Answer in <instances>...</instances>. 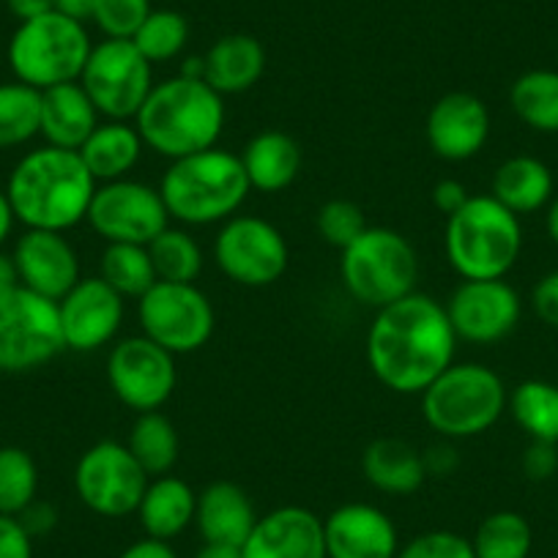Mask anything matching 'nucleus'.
Instances as JSON below:
<instances>
[{
	"label": "nucleus",
	"instance_id": "obj_1",
	"mask_svg": "<svg viewBox=\"0 0 558 558\" xmlns=\"http://www.w3.org/2000/svg\"><path fill=\"white\" fill-rule=\"evenodd\" d=\"M458 337L444 304L425 293L375 310L367 329V364L397 395H422L454 362Z\"/></svg>",
	"mask_w": 558,
	"mask_h": 558
},
{
	"label": "nucleus",
	"instance_id": "obj_2",
	"mask_svg": "<svg viewBox=\"0 0 558 558\" xmlns=\"http://www.w3.org/2000/svg\"><path fill=\"white\" fill-rule=\"evenodd\" d=\"M96 186L99 184L77 151L41 146L14 165L7 197L14 219L25 225V230L66 233L85 222Z\"/></svg>",
	"mask_w": 558,
	"mask_h": 558
},
{
	"label": "nucleus",
	"instance_id": "obj_3",
	"mask_svg": "<svg viewBox=\"0 0 558 558\" xmlns=\"http://www.w3.org/2000/svg\"><path fill=\"white\" fill-rule=\"evenodd\" d=\"M134 126L148 151L170 162L208 151L225 132V96L206 80L175 74L154 83Z\"/></svg>",
	"mask_w": 558,
	"mask_h": 558
},
{
	"label": "nucleus",
	"instance_id": "obj_4",
	"mask_svg": "<svg viewBox=\"0 0 558 558\" xmlns=\"http://www.w3.org/2000/svg\"><path fill=\"white\" fill-rule=\"evenodd\" d=\"M159 192L170 219L203 228L235 217L252 186L246 181L241 157L214 146L208 151L170 162Z\"/></svg>",
	"mask_w": 558,
	"mask_h": 558
},
{
	"label": "nucleus",
	"instance_id": "obj_5",
	"mask_svg": "<svg viewBox=\"0 0 558 558\" xmlns=\"http://www.w3.org/2000/svg\"><path fill=\"white\" fill-rule=\"evenodd\" d=\"M444 252L463 279H504L523 252L520 217L493 195H471L447 217Z\"/></svg>",
	"mask_w": 558,
	"mask_h": 558
},
{
	"label": "nucleus",
	"instance_id": "obj_6",
	"mask_svg": "<svg viewBox=\"0 0 558 558\" xmlns=\"http://www.w3.org/2000/svg\"><path fill=\"white\" fill-rule=\"evenodd\" d=\"M422 416L447 441L482 436L507 411V386L487 364L452 362L425 391Z\"/></svg>",
	"mask_w": 558,
	"mask_h": 558
},
{
	"label": "nucleus",
	"instance_id": "obj_7",
	"mask_svg": "<svg viewBox=\"0 0 558 558\" xmlns=\"http://www.w3.org/2000/svg\"><path fill=\"white\" fill-rule=\"evenodd\" d=\"M90 50L94 41L85 23L61 12H47L17 25L9 39L7 58L14 80L36 90H47L63 83H77Z\"/></svg>",
	"mask_w": 558,
	"mask_h": 558
},
{
	"label": "nucleus",
	"instance_id": "obj_8",
	"mask_svg": "<svg viewBox=\"0 0 558 558\" xmlns=\"http://www.w3.org/2000/svg\"><path fill=\"white\" fill-rule=\"evenodd\" d=\"M340 277L362 307L384 310L413 293L418 257L411 241L389 228H367L342 250Z\"/></svg>",
	"mask_w": 558,
	"mask_h": 558
},
{
	"label": "nucleus",
	"instance_id": "obj_9",
	"mask_svg": "<svg viewBox=\"0 0 558 558\" xmlns=\"http://www.w3.org/2000/svg\"><path fill=\"white\" fill-rule=\"evenodd\" d=\"M63 351L58 302L23 286L0 299V373H34Z\"/></svg>",
	"mask_w": 558,
	"mask_h": 558
},
{
	"label": "nucleus",
	"instance_id": "obj_10",
	"mask_svg": "<svg viewBox=\"0 0 558 558\" xmlns=\"http://www.w3.org/2000/svg\"><path fill=\"white\" fill-rule=\"evenodd\" d=\"M77 83L105 121H134L154 88V63L132 39H105L94 45Z\"/></svg>",
	"mask_w": 558,
	"mask_h": 558
},
{
	"label": "nucleus",
	"instance_id": "obj_11",
	"mask_svg": "<svg viewBox=\"0 0 558 558\" xmlns=\"http://www.w3.org/2000/svg\"><path fill=\"white\" fill-rule=\"evenodd\" d=\"M140 331L173 356L195 353L211 340L214 307L195 282H162L157 279L137 299Z\"/></svg>",
	"mask_w": 558,
	"mask_h": 558
},
{
	"label": "nucleus",
	"instance_id": "obj_12",
	"mask_svg": "<svg viewBox=\"0 0 558 558\" xmlns=\"http://www.w3.org/2000/svg\"><path fill=\"white\" fill-rule=\"evenodd\" d=\"M214 260L235 286L268 288L291 263V250L277 225L252 214H235L214 239Z\"/></svg>",
	"mask_w": 558,
	"mask_h": 558
},
{
	"label": "nucleus",
	"instance_id": "obj_13",
	"mask_svg": "<svg viewBox=\"0 0 558 558\" xmlns=\"http://www.w3.org/2000/svg\"><path fill=\"white\" fill-rule=\"evenodd\" d=\"M151 476L134 460L126 444L99 441L74 465L77 498L99 518H126L137 512Z\"/></svg>",
	"mask_w": 558,
	"mask_h": 558
},
{
	"label": "nucleus",
	"instance_id": "obj_14",
	"mask_svg": "<svg viewBox=\"0 0 558 558\" xmlns=\"http://www.w3.org/2000/svg\"><path fill=\"white\" fill-rule=\"evenodd\" d=\"M85 222L107 244L148 246L165 228H170V211L159 186L121 179L96 186Z\"/></svg>",
	"mask_w": 558,
	"mask_h": 558
},
{
	"label": "nucleus",
	"instance_id": "obj_15",
	"mask_svg": "<svg viewBox=\"0 0 558 558\" xmlns=\"http://www.w3.org/2000/svg\"><path fill=\"white\" fill-rule=\"evenodd\" d=\"M107 384L132 411H159L179 384L175 356L146 335L123 337L107 356Z\"/></svg>",
	"mask_w": 558,
	"mask_h": 558
},
{
	"label": "nucleus",
	"instance_id": "obj_16",
	"mask_svg": "<svg viewBox=\"0 0 558 558\" xmlns=\"http://www.w3.org/2000/svg\"><path fill=\"white\" fill-rule=\"evenodd\" d=\"M454 337L471 345H493L512 335L523 315L518 291L507 279H463L444 304Z\"/></svg>",
	"mask_w": 558,
	"mask_h": 558
},
{
	"label": "nucleus",
	"instance_id": "obj_17",
	"mask_svg": "<svg viewBox=\"0 0 558 558\" xmlns=\"http://www.w3.org/2000/svg\"><path fill=\"white\" fill-rule=\"evenodd\" d=\"M58 315L66 351L94 353L118 337L126 315V299L101 277H83L58 302Z\"/></svg>",
	"mask_w": 558,
	"mask_h": 558
},
{
	"label": "nucleus",
	"instance_id": "obj_18",
	"mask_svg": "<svg viewBox=\"0 0 558 558\" xmlns=\"http://www.w3.org/2000/svg\"><path fill=\"white\" fill-rule=\"evenodd\" d=\"M20 286L39 296L61 302L80 279V257L72 241L56 230H25L14 244Z\"/></svg>",
	"mask_w": 558,
	"mask_h": 558
},
{
	"label": "nucleus",
	"instance_id": "obj_19",
	"mask_svg": "<svg viewBox=\"0 0 558 558\" xmlns=\"http://www.w3.org/2000/svg\"><path fill=\"white\" fill-rule=\"evenodd\" d=\"M427 143L447 162H465L485 148L490 137V112L476 94L454 90L441 96L427 112Z\"/></svg>",
	"mask_w": 558,
	"mask_h": 558
},
{
	"label": "nucleus",
	"instance_id": "obj_20",
	"mask_svg": "<svg viewBox=\"0 0 558 558\" xmlns=\"http://www.w3.org/2000/svg\"><path fill=\"white\" fill-rule=\"evenodd\" d=\"M329 558H397L400 534L384 509L364 501L337 507L324 520Z\"/></svg>",
	"mask_w": 558,
	"mask_h": 558
},
{
	"label": "nucleus",
	"instance_id": "obj_21",
	"mask_svg": "<svg viewBox=\"0 0 558 558\" xmlns=\"http://www.w3.org/2000/svg\"><path fill=\"white\" fill-rule=\"evenodd\" d=\"M244 558H329L324 520L307 507H279L257 518L241 545Z\"/></svg>",
	"mask_w": 558,
	"mask_h": 558
},
{
	"label": "nucleus",
	"instance_id": "obj_22",
	"mask_svg": "<svg viewBox=\"0 0 558 558\" xmlns=\"http://www.w3.org/2000/svg\"><path fill=\"white\" fill-rule=\"evenodd\" d=\"M99 123V110L80 83L41 90V137L47 146L80 151Z\"/></svg>",
	"mask_w": 558,
	"mask_h": 558
},
{
	"label": "nucleus",
	"instance_id": "obj_23",
	"mask_svg": "<svg viewBox=\"0 0 558 558\" xmlns=\"http://www.w3.org/2000/svg\"><path fill=\"white\" fill-rule=\"evenodd\" d=\"M257 523L252 498L235 482H211L197 493L195 525L203 542H225V545H244Z\"/></svg>",
	"mask_w": 558,
	"mask_h": 558
},
{
	"label": "nucleus",
	"instance_id": "obj_24",
	"mask_svg": "<svg viewBox=\"0 0 558 558\" xmlns=\"http://www.w3.org/2000/svg\"><path fill=\"white\" fill-rule=\"evenodd\" d=\"M246 181L263 195H277L288 190L302 173V146L291 134L268 129L255 134L241 154Z\"/></svg>",
	"mask_w": 558,
	"mask_h": 558
},
{
	"label": "nucleus",
	"instance_id": "obj_25",
	"mask_svg": "<svg viewBox=\"0 0 558 558\" xmlns=\"http://www.w3.org/2000/svg\"><path fill=\"white\" fill-rule=\"evenodd\" d=\"M197 493L181 476L165 474L148 482L143 501L137 507V520L151 539L170 542L184 534L195 523Z\"/></svg>",
	"mask_w": 558,
	"mask_h": 558
},
{
	"label": "nucleus",
	"instance_id": "obj_26",
	"mask_svg": "<svg viewBox=\"0 0 558 558\" xmlns=\"http://www.w3.org/2000/svg\"><path fill=\"white\" fill-rule=\"evenodd\" d=\"M206 63V83L217 94H244L260 83L266 72V50L250 34H228L214 41L203 56Z\"/></svg>",
	"mask_w": 558,
	"mask_h": 558
},
{
	"label": "nucleus",
	"instance_id": "obj_27",
	"mask_svg": "<svg viewBox=\"0 0 558 558\" xmlns=\"http://www.w3.org/2000/svg\"><path fill=\"white\" fill-rule=\"evenodd\" d=\"M364 480L386 496H411L425 485V458L402 438H375L362 454Z\"/></svg>",
	"mask_w": 558,
	"mask_h": 558
},
{
	"label": "nucleus",
	"instance_id": "obj_28",
	"mask_svg": "<svg viewBox=\"0 0 558 558\" xmlns=\"http://www.w3.org/2000/svg\"><path fill=\"white\" fill-rule=\"evenodd\" d=\"M143 148L146 143L134 123L101 121L77 154L83 157L96 184H110V181L129 179V173L137 168L140 157H143Z\"/></svg>",
	"mask_w": 558,
	"mask_h": 558
},
{
	"label": "nucleus",
	"instance_id": "obj_29",
	"mask_svg": "<svg viewBox=\"0 0 558 558\" xmlns=\"http://www.w3.org/2000/svg\"><path fill=\"white\" fill-rule=\"evenodd\" d=\"M490 195L518 217L539 211L553 201L550 168L536 157H509L493 175Z\"/></svg>",
	"mask_w": 558,
	"mask_h": 558
},
{
	"label": "nucleus",
	"instance_id": "obj_30",
	"mask_svg": "<svg viewBox=\"0 0 558 558\" xmlns=\"http://www.w3.org/2000/svg\"><path fill=\"white\" fill-rule=\"evenodd\" d=\"M507 411L514 425L531 441L558 444V386L550 380L531 378L514 386L507 397Z\"/></svg>",
	"mask_w": 558,
	"mask_h": 558
},
{
	"label": "nucleus",
	"instance_id": "obj_31",
	"mask_svg": "<svg viewBox=\"0 0 558 558\" xmlns=\"http://www.w3.org/2000/svg\"><path fill=\"white\" fill-rule=\"evenodd\" d=\"M509 107L529 129L542 134L558 132V72L531 69L509 88Z\"/></svg>",
	"mask_w": 558,
	"mask_h": 558
},
{
	"label": "nucleus",
	"instance_id": "obj_32",
	"mask_svg": "<svg viewBox=\"0 0 558 558\" xmlns=\"http://www.w3.org/2000/svg\"><path fill=\"white\" fill-rule=\"evenodd\" d=\"M126 447L151 480L170 474L173 465L179 463V433H175L173 422L159 411L137 413Z\"/></svg>",
	"mask_w": 558,
	"mask_h": 558
},
{
	"label": "nucleus",
	"instance_id": "obj_33",
	"mask_svg": "<svg viewBox=\"0 0 558 558\" xmlns=\"http://www.w3.org/2000/svg\"><path fill=\"white\" fill-rule=\"evenodd\" d=\"M41 134V90L20 83H0V151L20 148Z\"/></svg>",
	"mask_w": 558,
	"mask_h": 558
},
{
	"label": "nucleus",
	"instance_id": "obj_34",
	"mask_svg": "<svg viewBox=\"0 0 558 558\" xmlns=\"http://www.w3.org/2000/svg\"><path fill=\"white\" fill-rule=\"evenodd\" d=\"M471 547L476 558H529L534 547V531L520 512L498 509L476 525Z\"/></svg>",
	"mask_w": 558,
	"mask_h": 558
},
{
	"label": "nucleus",
	"instance_id": "obj_35",
	"mask_svg": "<svg viewBox=\"0 0 558 558\" xmlns=\"http://www.w3.org/2000/svg\"><path fill=\"white\" fill-rule=\"evenodd\" d=\"M99 277L112 291L134 302L157 282L148 246L140 244H107L99 260Z\"/></svg>",
	"mask_w": 558,
	"mask_h": 558
},
{
	"label": "nucleus",
	"instance_id": "obj_36",
	"mask_svg": "<svg viewBox=\"0 0 558 558\" xmlns=\"http://www.w3.org/2000/svg\"><path fill=\"white\" fill-rule=\"evenodd\" d=\"M154 271L162 282H195L203 271V250L184 228H165L148 244Z\"/></svg>",
	"mask_w": 558,
	"mask_h": 558
},
{
	"label": "nucleus",
	"instance_id": "obj_37",
	"mask_svg": "<svg viewBox=\"0 0 558 558\" xmlns=\"http://www.w3.org/2000/svg\"><path fill=\"white\" fill-rule=\"evenodd\" d=\"M39 465L23 447H0V514L17 518L36 501Z\"/></svg>",
	"mask_w": 558,
	"mask_h": 558
},
{
	"label": "nucleus",
	"instance_id": "obj_38",
	"mask_svg": "<svg viewBox=\"0 0 558 558\" xmlns=\"http://www.w3.org/2000/svg\"><path fill=\"white\" fill-rule=\"evenodd\" d=\"M132 41L148 63H168L184 52L190 41V20L173 9H154Z\"/></svg>",
	"mask_w": 558,
	"mask_h": 558
},
{
	"label": "nucleus",
	"instance_id": "obj_39",
	"mask_svg": "<svg viewBox=\"0 0 558 558\" xmlns=\"http://www.w3.org/2000/svg\"><path fill=\"white\" fill-rule=\"evenodd\" d=\"M151 12V0H99L90 23L105 39H132Z\"/></svg>",
	"mask_w": 558,
	"mask_h": 558
},
{
	"label": "nucleus",
	"instance_id": "obj_40",
	"mask_svg": "<svg viewBox=\"0 0 558 558\" xmlns=\"http://www.w3.org/2000/svg\"><path fill=\"white\" fill-rule=\"evenodd\" d=\"M315 225H318V233L324 235V241H329L340 252L345 246H351L369 228L367 219H364V211L353 201L324 203Z\"/></svg>",
	"mask_w": 558,
	"mask_h": 558
},
{
	"label": "nucleus",
	"instance_id": "obj_41",
	"mask_svg": "<svg viewBox=\"0 0 558 558\" xmlns=\"http://www.w3.org/2000/svg\"><path fill=\"white\" fill-rule=\"evenodd\" d=\"M397 558H476L471 539L454 531H425L400 547Z\"/></svg>",
	"mask_w": 558,
	"mask_h": 558
},
{
	"label": "nucleus",
	"instance_id": "obj_42",
	"mask_svg": "<svg viewBox=\"0 0 558 558\" xmlns=\"http://www.w3.org/2000/svg\"><path fill=\"white\" fill-rule=\"evenodd\" d=\"M0 558H34V536L12 514H0Z\"/></svg>",
	"mask_w": 558,
	"mask_h": 558
},
{
	"label": "nucleus",
	"instance_id": "obj_43",
	"mask_svg": "<svg viewBox=\"0 0 558 558\" xmlns=\"http://www.w3.org/2000/svg\"><path fill=\"white\" fill-rule=\"evenodd\" d=\"M556 469H558L556 444L531 441L523 454V474L534 482H545L556 474Z\"/></svg>",
	"mask_w": 558,
	"mask_h": 558
},
{
	"label": "nucleus",
	"instance_id": "obj_44",
	"mask_svg": "<svg viewBox=\"0 0 558 558\" xmlns=\"http://www.w3.org/2000/svg\"><path fill=\"white\" fill-rule=\"evenodd\" d=\"M531 307L547 326L558 329V268L536 282L531 291Z\"/></svg>",
	"mask_w": 558,
	"mask_h": 558
},
{
	"label": "nucleus",
	"instance_id": "obj_45",
	"mask_svg": "<svg viewBox=\"0 0 558 558\" xmlns=\"http://www.w3.org/2000/svg\"><path fill=\"white\" fill-rule=\"evenodd\" d=\"M17 520L23 523V529L36 539V536H47L52 529H56L58 509L52 507V504L39 501V498H36L28 509H23V512L17 514Z\"/></svg>",
	"mask_w": 558,
	"mask_h": 558
},
{
	"label": "nucleus",
	"instance_id": "obj_46",
	"mask_svg": "<svg viewBox=\"0 0 558 558\" xmlns=\"http://www.w3.org/2000/svg\"><path fill=\"white\" fill-rule=\"evenodd\" d=\"M469 190H465L460 181L454 179H444L438 181L436 190H433V206L438 208L441 214H447V217H452L454 211H460V208L469 203Z\"/></svg>",
	"mask_w": 558,
	"mask_h": 558
},
{
	"label": "nucleus",
	"instance_id": "obj_47",
	"mask_svg": "<svg viewBox=\"0 0 558 558\" xmlns=\"http://www.w3.org/2000/svg\"><path fill=\"white\" fill-rule=\"evenodd\" d=\"M118 558H179V553L170 547V542L143 536V539L132 542V545H129Z\"/></svg>",
	"mask_w": 558,
	"mask_h": 558
},
{
	"label": "nucleus",
	"instance_id": "obj_48",
	"mask_svg": "<svg viewBox=\"0 0 558 558\" xmlns=\"http://www.w3.org/2000/svg\"><path fill=\"white\" fill-rule=\"evenodd\" d=\"M422 458H425L427 476H447L449 471L458 469V452L449 444H438V447L427 449V454H422Z\"/></svg>",
	"mask_w": 558,
	"mask_h": 558
},
{
	"label": "nucleus",
	"instance_id": "obj_49",
	"mask_svg": "<svg viewBox=\"0 0 558 558\" xmlns=\"http://www.w3.org/2000/svg\"><path fill=\"white\" fill-rule=\"evenodd\" d=\"M7 7L20 23H28V20L41 17V14L56 12V0H7Z\"/></svg>",
	"mask_w": 558,
	"mask_h": 558
},
{
	"label": "nucleus",
	"instance_id": "obj_50",
	"mask_svg": "<svg viewBox=\"0 0 558 558\" xmlns=\"http://www.w3.org/2000/svg\"><path fill=\"white\" fill-rule=\"evenodd\" d=\"M99 0H56V12L66 14V17L77 20V23H90Z\"/></svg>",
	"mask_w": 558,
	"mask_h": 558
},
{
	"label": "nucleus",
	"instance_id": "obj_51",
	"mask_svg": "<svg viewBox=\"0 0 558 558\" xmlns=\"http://www.w3.org/2000/svg\"><path fill=\"white\" fill-rule=\"evenodd\" d=\"M17 288H20V274H17V266H14V257L0 252V299H7L9 293H14Z\"/></svg>",
	"mask_w": 558,
	"mask_h": 558
},
{
	"label": "nucleus",
	"instance_id": "obj_52",
	"mask_svg": "<svg viewBox=\"0 0 558 558\" xmlns=\"http://www.w3.org/2000/svg\"><path fill=\"white\" fill-rule=\"evenodd\" d=\"M195 558H244L239 545H225V542H203Z\"/></svg>",
	"mask_w": 558,
	"mask_h": 558
},
{
	"label": "nucleus",
	"instance_id": "obj_53",
	"mask_svg": "<svg viewBox=\"0 0 558 558\" xmlns=\"http://www.w3.org/2000/svg\"><path fill=\"white\" fill-rule=\"evenodd\" d=\"M14 222H17V219H14L12 203H9L7 190H0V246L7 244L9 235H12Z\"/></svg>",
	"mask_w": 558,
	"mask_h": 558
},
{
	"label": "nucleus",
	"instance_id": "obj_54",
	"mask_svg": "<svg viewBox=\"0 0 558 558\" xmlns=\"http://www.w3.org/2000/svg\"><path fill=\"white\" fill-rule=\"evenodd\" d=\"M545 228H547V235H550V241H553V244L558 246V197H553V201H550V206H547Z\"/></svg>",
	"mask_w": 558,
	"mask_h": 558
}]
</instances>
